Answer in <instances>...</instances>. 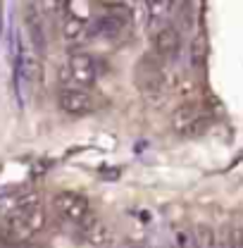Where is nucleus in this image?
<instances>
[{
	"label": "nucleus",
	"instance_id": "obj_1",
	"mask_svg": "<svg viewBox=\"0 0 243 248\" xmlns=\"http://www.w3.org/2000/svg\"><path fill=\"white\" fill-rule=\"evenodd\" d=\"M48 227V215L43 203L36 196L19 198V203L2 217V232L5 236L15 239V241H24L36 234H41Z\"/></svg>",
	"mask_w": 243,
	"mask_h": 248
},
{
	"label": "nucleus",
	"instance_id": "obj_2",
	"mask_svg": "<svg viewBox=\"0 0 243 248\" xmlns=\"http://www.w3.org/2000/svg\"><path fill=\"white\" fill-rule=\"evenodd\" d=\"M136 86L143 95V100L160 108L167 100V91H169V79L162 69V62L157 60L155 55H146L143 60L138 62L136 67Z\"/></svg>",
	"mask_w": 243,
	"mask_h": 248
},
{
	"label": "nucleus",
	"instance_id": "obj_3",
	"mask_svg": "<svg viewBox=\"0 0 243 248\" xmlns=\"http://www.w3.org/2000/svg\"><path fill=\"white\" fill-rule=\"evenodd\" d=\"M98 79V62L89 53H72L67 64L60 69L62 89H81L86 91Z\"/></svg>",
	"mask_w": 243,
	"mask_h": 248
},
{
	"label": "nucleus",
	"instance_id": "obj_4",
	"mask_svg": "<svg viewBox=\"0 0 243 248\" xmlns=\"http://www.w3.org/2000/svg\"><path fill=\"white\" fill-rule=\"evenodd\" d=\"M172 129L182 136H196L208 129V117L196 103H183L172 112Z\"/></svg>",
	"mask_w": 243,
	"mask_h": 248
},
{
	"label": "nucleus",
	"instance_id": "obj_5",
	"mask_svg": "<svg viewBox=\"0 0 243 248\" xmlns=\"http://www.w3.org/2000/svg\"><path fill=\"white\" fill-rule=\"evenodd\" d=\"M53 205H55L58 215L69 219V222H81L84 224L91 217V203H89V198L81 196V193H74V191H62V193H58L55 201H53Z\"/></svg>",
	"mask_w": 243,
	"mask_h": 248
},
{
	"label": "nucleus",
	"instance_id": "obj_6",
	"mask_svg": "<svg viewBox=\"0 0 243 248\" xmlns=\"http://www.w3.org/2000/svg\"><path fill=\"white\" fill-rule=\"evenodd\" d=\"M58 105H60V110H64L67 115H74V117L91 115L98 108L95 98L89 91H81V89H60Z\"/></svg>",
	"mask_w": 243,
	"mask_h": 248
},
{
	"label": "nucleus",
	"instance_id": "obj_7",
	"mask_svg": "<svg viewBox=\"0 0 243 248\" xmlns=\"http://www.w3.org/2000/svg\"><path fill=\"white\" fill-rule=\"evenodd\" d=\"M182 48V31L174 24H165L152 33V55L157 60H169Z\"/></svg>",
	"mask_w": 243,
	"mask_h": 248
},
{
	"label": "nucleus",
	"instance_id": "obj_8",
	"mask_svg": "<svg viewBox=\"0 0 243 248\" xmlns=\"http://www.w3.org/2000/svg\"><path fill=\"white\" fill-rule=\"evenodd\" d=\"M84 239H86V244L93 248H105L112 241V232H110V227H107L103 219L89 217V219L84 222Z\"/></svg>",
	"mask_w": 243,
	"mask_h": 248
},
{
	"label": "nucleus",
	"instance_id": "obj_9",
	"mask_svg": "<svg viewBox=\"0 0 243 248\" xmlns=\"http://www.w3.org/2000/svg\"><path fill=\"white\" fill-rule=\"evenodd\" d=\"M146 7H148V27H151V31L155 33L160 27L167 24L165 19L169 17V10H172L174 5H172V2H148Z\"/></svg>",
	"mask_w": 243,
	"mask_h": 248
},
{
	"label": "nucleus",
	"instance_id": "obj_10",
	"mask_svg": "<svg viewBox=\"0 0 243 248\" xmlns=\"http://www.w3.org/2000/svg\"><path fill=\"white\" fill-rule=\"evenodd\" d=\"M86 33V24L84 19H76V17H67L64 24H62V36L67 41H81Z\"/></svg>",
	"mask_w": 243,
	"mask_h": 248
},
{
	"label": "nucleus",
	"instance_id": "obj_11",
	"mask_svg": "<svg viewBox=\"0 0 243 248\" xmlns=\"http://www.w3.org/2000/svg\"><path fill=\"white\" fill-rule=\"evenodd\" d=\"M193 241H196V248H214L217 246L214 229L208 224H198L196 232H193Z\"/></svg>",
	"mask_w": 243,
	"mask_h": 248
},
{
	"label": "nucleus",
	"instance_id": "obj_12",
	"mask_svg": "<svg viewBox=\"0 0 243 248\" xmlns=\"http://www.w3.org/2000/svg\"><path fill=\"white\" fill-rule=\"evenodd\" d=\"M224 248H243V227L236 224L229 229L227 239H224Z\"/></svg>",
	"mask_w": 243,
	"mask_h": 248
},
{
	"label": "nucleus",
	"instance_id": "obj_13",
	"mask_svg": "<svg viewBox=\"0 0 243 248\" xmlns=\"http://www.w3.org/2000/svg\"><path fill=\"white\" fill-rule=\"evenodd\" d=\"M124 248H131V246H124Z\"/></svg>",
	"mask_w": 243,
	"mask_h": 248
}]
</instances>
